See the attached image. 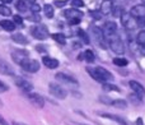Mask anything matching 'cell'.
Returning a JSON list of instances; mask_svg holds the SVG:
<instances>
[{"label": "cell", "instance_id": "cell-1", "mask_svg": "<svg viewBox=\"0 0 145 125\" xmlns=\"http://www.w3.org/2000/svg\"><path fill=\"white\" fill-rule=\"evenodd\" d=\"M87 72L93 79L97 80V82H101V83L110 82V80L113 79V75L111 74L107 69H105V68H102V66L87 68Z\"/></svg>", "mask_w": 145, "mask_h": 125}, {"label": "cell", "instance_id": "cell-2", "mask_svg": "<svg viewBox=\"0 0 145 125\" xmlns=\"http://www.w3.org/2000/svg\"><path fill=\"white\" fill-rule=\"evenodd\" d=\"M108 42V46L111 47V50L113 51V53L116 54H123L125 53V45H123L122 40L120 38V36L117 35V33H115V35L110 36V37L106 38Z\"/></svg>", "mask_w": 145, "mask_h": 125}, {"label": "cell", "instance_id": "cell-3", "mask_svg": "<svg viewBox=\"0 0 145 125\" xmlns=\"http://www.w3.org/2000/svg\"><path fill=\"white\" fill-rule=\"evenodd\" d=\"M120 18H121V23H122V26L125 27V30H127V31H134V30H136V28L139 27L136 18L133 17L130 13L122 12V14H121Z\"/></svg>", "mask_w": 145, "mask_h": 125}, {"label": "cell", "instance_id": "cell-4", "mask_svg": "<svg viewBox=\"0 0 145 125\" xmlns=\"http://www.w3.org/2000/svg\"><path fill=\"white\" fill-rule=\"evenodd\" d=\"M31 33H32V36L35 38H37V40H46V38L50 37V32H48L47 27L43 24H38V26H33L32 28H31Z\"/></svg>", "mask_w": 145, "mask_h": 125}, {"label": "cell", "instance_id": "cell-5", "mask_svg": "<svg viewBox=\"0 0 145 125\" xmlns=\"http://www.w3.org/2000/svg\"><path fill=\"white\" fill-rule=\"evenodd\" d=\"M48 89H50L51 95L55 96L59 100H64V98H66V96H68L66 89L61 87L60 84H57V83H50V84H48Z\"/></svg>", "mask_w": 145, "mask_h": 125}, {"label": "cell", "instance_id": "cell-6", "mask_svg": "<svg viewBox=\"0 0 145 125\" xmlns=\"http://www.w3.org/2000/svg\"><path fill=\"white\" fill-rule=\"evenodd\" d=\"M20 66H22V69H24L25 72H28V73H37L38 70H40L41 65L37 60H33V59L28 58L20 64Z\"/></svg>", "mask_w": 145, "mask_h": 125}, {"label": "cell", "instance_id": "cell-7", "mask_svg": "<svg viewBox=\"0 0 145 125\" xmlns=\"http://www.w3.org/2000/svg\"><path fill=\"white\" fill-rule=\"evenodd\" d=\"M90 33H92V36L95 38V41H97L99 45L105 46V33H103V30H101L99 27H97V26H92L90 27Z\"/></svg>", "mask_w": 145, "mask_h": 125}, {"label": "cell", "instance_id": "cell-8", "mask_svg": "<svg viewBox=\"0 0 145 125\" xmlns=\"http://www.w3.org/2000/svg\"><path fill=\"white\" fill-rule=\"evenodd\" d=\"M28 58H29V54L25 50H20L19 49V50H15L12 53V59L14 60V63H17V64H19V65Z\"/></svg>", "mask_w": 145, "mask_h": 125}, {"label": "cell", "instance_id": "cell-9", "mask_svg": "<svg viewBox=\"0 0 145 125\" xmlns=\"http://www.w3.org/2000/svg\"><path fill=\"white\" fill-rule=\"evenodd\" d=\"M14 82H15V86H17L19 89H22V91H24V92H27V93H29L33 89V86L31 84L28 80H25L24 78H15L14 79Z\"/></svg>", "mask_w": 145, "mask_h": 125}, {"label": "cell", "instance_id": "cell-10", "mask_svg": "<svg viewBox=\"0 0 145 125\" xmlns=\"http://www.w3.org/2000/svg\"><path fill=\"white\" fill-rule=\"evenodd\" d=\"M103 33H105L106 38L112 36V35H115V33H117V24H116L115 22H112V20L106 22L105 26H103Z\"/></svg>", "mask_w": 145, "mask_h": 125}, {"label": "cell", "instance_id": "cell-11", "mask_svg": "<svg viewBox=\"0 0 145 125\" xmlns=\"http://www.w3.org/2000/svg\"><path fill=\"white\" fill-rule=\"evenodd\" d=\"M56 79H59L60 82H64L66 83V84H70V86H75V87H78L79 86V82H78L75 78L70 77V75L65 74V73H57V74L55 75Z\"/></svg>", "mask_w": 145, "mask_h": 125}, {"label": "cell", "instance_id": "cell-12", "mask_svg": "<svg viewBox=\"0 0 145 125\" xmlns=\"http://www.w3.org/2000/svg\"><path fill=\"white\" fill-rule=\"evenodd\" d=\"M28 100L38 109H42L45 106V100H43L42 96H40L38 93H28Z\"/></svg>", "mask_w": 145, "mask_h": 125}, {"label": "cell", "instance_id": "cell-13", "mask_svg": "<svg viewBox=\"0 0 145 125\" xmlns=\"http://www.w3.org/2000/svg\"><path fill=\"white\" fill-rule=\"evenodd\" d=\"M129 86H130V88L134 91V93L140 96L141 98H145V88H144L143 84H140V83L136 82V80H130V82H129Z\"/></svg>", "mask_w": 145, "mask_h": 125}, {"label": "cell", "instance_id": "cell-14", "mask_svg": "<svg viewBox=\"0 0 145 125\" xmlns=\"http://www.w3.org/2000/svg\"><path fill=\"white\" fill-rule=\"evenodd\" d=\"M64 15L68 18V20L69 19H76V18L82 19L83 12L82 10H79L78 8H71V9H66L65 12H64Z\"/></svg>", "mask_w": 145, "mask_h": 125}, {"label": "cell", "instance_id": "cell-15", "mask_svg": "<svg viewBox=\"0 0 145 125\" xmlns=\"http://www.w3.org/2000/svg\"><path fill=\"white\" fill-rule=\"evenodd\" d=\"M130 14L135 18H141L145 17V4H139V5H134L130 10Z\"/></svg>", "mask_w": 145, "mask_h": 125}, {"label": "cell", "instance_id": "cell-16", "mask_svg": "<svg viewBox=\"0 0 145 125\" xmlns=\"http://www.w3.org/2000/svg\"><path fill=\"white\" fill-rule=\"evenodd\" d=\"M0 74L4 75H14V70L5 60H0Z\"/></svg>", "mask_w": 145, "mask_h": 125}, {"label": "cell", "instance_id": "cell-17", "mask_svg": "<svg viewBox=\"0 0 145 125\" xmlns=\"http://www.w3.org/2000/svg\"><path fill=\"white\" fill-rule=\"evenodd\" d=\"M42 63L48 69H56V68L59 66V60H56V59H54V58H48V56H45V58L42 59Z\"/></svg>", "mask_w": 145, "mask_h": 125}, {"label": "cell", "instance_id": "cell-18", "mask_svg": "<svg viewBox=\"0 0 145 125\" xmlns=\"http://www.w3.org/2000/svg\"><path fill=\"white\" fill-rule=\"evenodd\" d=\"M113 10V4H112V0H105V1L101 4V12L102 14H110L111 12Z\"/></svg>", "mask_w": 145, "mask_h": 125}, {"label": "cell", "instance_id": "cell-19", "mask_svg": "<svg viewBox=\"0 0 145 125\" xmlns=\"http://www.w3.org/2000/svg\"><path fill=\"white\" fill-rule=\"evenodd\" d=\"M0 27L3 30L8 31V32H13L15 30V23L13 20H9V19H4V20H0Z\"/></svg>", "mask_w": 145, "mask_h": 125}, {"label": "cell", "instance_id": "cell-20", "mask_svg": "<svg viewBox=\"0 0 145 125\" xmlns=\"http://www.w3.org/2000/svg\"><path fill=\"white\" fill-rule=\"evenodd\" d=\"M101 116H103V118H107V119H111V120L116 121V123L121 124V125H127L126 123V120L123 118H121V116L118 115H113V114H101Z\"/></svg>", "mask_w": 145, "mask_h": 125}, {"label": "cell", "instance_id": "cell-21", "mask_svg": "<svg viewBox=\"0 0 145 125\" xmlns=\"http://www.w3.org/2000/svg\"><path fill=\"white\" fill-rule=\"evenodd\" d=\"M12 40L15 43H19V45H27L28 43V38H25V36L22 33H14L12 36Z\"/></svg>", "mask_w": 145, "mask_h": 125}, {"label": "cell", "instance_id": "cell-22", "mask_svg": "<svg viewBox=\"0 0 145 125\" xmlns=\"http://www.w3.org/2000/svg\"><path fill=\"white\" fill-rule=\"evenodd\" d=\"M15 8H17L18 12H22V13L28 10V5L25 3V0H18V1H15Z\"/></svg>", "mask_w": 145, "mask_h": 125}, {"label": "cell", "instance_id": "cell-23", "mask_svg": "<svg viewBox=\"0 0 145 125\" xmlns=\"http://www.w3.org/2000/svg\"><path fill=\"white\" fill-rule=\"evenodd\" d=\"M111 105H112L113 107H116V109H121V110H123V109H126V106H127V102H126L125 100L118 98V100H113Z\"/></svg>", "mask_w": 145, "mask_h": 125}, {"label": "cell", "instance_id": "cell-24", "mask_svg": "<svg viewBox=\"0 0 145 125\" xmlns=\"http://www.w3.org/2000/svg\"><path fill=\"white\" fill-rule=\"evenodd\" d=\"M83 59L88 63H93L95 60V55L92 50H87V51H84V54H83Z\"/></svg>", "mask_w": 145, "mask_h": 125}, {"label": "cell", "instance_id": "cell-25", "mask_svg": "<svg viewBox=\"0 0 145 125\" xmlns=\"http://www.w3.org/2000/svg\"><path fill=\"white\" fill-rule=\"evenodd\" d=\"M42 9H43V12H45V15L47 18H52L54 14H55V9H54V7H52V5H50V4H46L45 7L42 8Z\"/></svg>", "mask_w": 145, "mask_h": 125}, {"label": "cell", "instance_id": "cell-26", "mask_svg": "<svg viewBox=\"0 0 145 125\" xmlns=\"http://www.w3.org/2000/svg\"><path fill=\"white\" fill-rule=\"evenodd\" d=\"M51 37H52L56 42L61 43V45H65V43H66V37L63 35V33H52V35H51Z\"/></svg>", "mask_w": 145, "mask_h": 125}, {"label": "cell", "instance_id": "cell-27", "mask_svg": "<svg viewBox=\"0 0 145 125\" xmlns=\"http://www.w3.org/2000/svg\"><path fill=\"white\" fill-rule=\"evenodd\" d=\"M136 42L143 49H145V30L140 31V32L138 33V36H136Z\"/></svg>", "mask_w": 145, "mask_h": 125}, {"label": "cell", "instance_id": "cell-28", "mask_svg": "<svg viewBox=\"0 0 145 125\" xmlns=\"http://www.w3.org/2000/svg\"><path fill=\"white\" fill-rule=\"evenodd\" d=\"M102 88L105 91H108V92H120V88L117 87V86H115V84H110L108 82H106V83H103V86H102Z\"/></svg>", "mask_w": 145, "mask_h": 125}, {"label": "cell", "instance_id": "cell-29", "mask_svg": "<svg viewBox=\"0 0 145 125\" xmlns=\"http://www.w3.org/2000/svg\"><path fill=\"white\" fill-rule=\"evenodd\" d=\"M0 14L9 17V15H12V9L7 4H0Z\"/></svg>", "mask_w": 145, "mask_h": 125}, {"label": "cell", "instance_id": "cell-30", "mask_svg": "<svg viewBox=\"0 0 145 125\" xmlns=\"http://www.w3.org/2000/svg\"><path fill=\"white\" fill-rule=\"evenodd\" d=\"M113 64L117 65V66H126L129 64V60L123 58H115L113 59Z\"/></svg>", "mask_w": 145, "mask_h": 125}, {"label": "cell", "instance_id": "cell-31", "mask_svg": "<svg viewBox=\"0 0 145 125\" xmlns=\"http://www.w3.org/2000/svg\"><path fill=\"white\" fill-rule=\"evenodd\" d=\"M130 100L134 105H141V102H143V98H141L140 96H138L136 93H134V95L130 96Z\"/></svg>", "mask_w": 145, "mask_h": 125}, {"label": "cell", "instance_id": "cell-32", "mask_svg": "<svg viewBox=\"0 0 145 125\" xmlns=\"http://www.w3.org/2000/svg\"><path fill=\"white\" fill-rule=\"evenodd\" d=\"M29 9H31V12H32L33 14H40V12H41V9H42V8H41L38 4H36V3H31Z\"/></svg>", "mask_w": 145, "mask_h": 125}, {"label": "cell", "instance_id": "cell-33", "mask_svg": "<svg viewBox=\"0 0 145 125\" xmlns=\"http://www.w3.org/2000/svg\"><path fill=\"white\" fill-rule=\"evenodd\" d=\"M78 33H79L80 38H82V40H83V42H84V43H89V38H88L87 33H85L84 31H82V30H80V31H79V32H78Z\"/></svg>", "mask_w": 145, "mask_h": 125}, {"label": "cell", "instance_id": "cell-34", "mask_svg": "<svg viewBox=\"0 0 145 125\" xmlns=\"http://www.w3.org/2000/svg\"><path fill=\"white\" fill-rule=\"evenodd\" d=\"M71 5L74 8H82L84 7V1L83 0H71Z\"/></svg>", "mask_w": 145, "mask_h": 125}, {"label": "cell", "instance_id": "cell-35", "mask_svg": "<svg viewBox=\"0 0 145 125\" xmlns=\"http://www.w3.org/2000/svg\"><path fill=\"white\" fill-rule=\"evenodd\" d=\"M13 22H14L15 24L22 26L23 24V18L20 17V15H14V17H13Z\"/></svg>", "mask_w": 145, "mask_h": 125}, {"label": "cell", "instance_id": "cell-36", "mask_svg": "<svg viewBox=\"0 0 145 125\" xmlns=\"http://www.w3.org/2000/svg\"><path fill=\"white\" fill-rule=\"evenodd\" d=\"M99 100H101V102L107 103V105H111V103H112V101H113L112 98H110V97H105V96H101Z\"/></svg>", "mask_w": 145, "mask_h": 125}, {"label": "cell", "instance_id": "cell-37", "mask_svg": "<svg viewBox=\"0 0 145 125\" xmlns=\"http://www.w3.org/2000/svg\"><path fill=\"white\" fill-rule=\"evenodd\" d=\"M90 15H92L93 18H94V19H101V17H102V12H94V10H92V12H90Z\"/></svg>", "mask_w": 145, "mask_h": 125}, {"label": "cell", "instance_id": "cell-38", "mask_svg": "<svg viewBox=\"0 0 145 125\" xmlns=\"http://www.w3.org/2000/svg\"><path fill=\"white\" fill-rule=\"evenodd\" d=\"M136 20H138V26L139 27H145V17H141V18H136Z\"/></svg>", "mask_w": 145, "mask_h": 125}, {"label": "cell", "instance_id": "cell-39", "mask_svg": "<svg viewBox=\"0 0 145 125\" xmlns=\"http://www.w3.org/2000/svg\"><path fill=\"white\" fill-rule=\"evenodd\" d=\"M8 89H9V87H8L4 82H1V80H0V92H7Z\"/></svg>", "mask_w": 145, "mask_h": 125}, {"label": "cell", "instance_id": "cell-40", "mask_svg": "<svg viewBox=\"0 0 145 125\" xmlns=\"http://www.w3.org/2000/svg\"><path fill=\"white\" fill-rule=\"evenodd\" d=\"M36 49H37L38 53H45V51H46L45 46H40V45H38V46H36Z\"/></svg>", "mask_w": 145, "mask_h": 125}, {"label": "cell", "instance_id": "cell-41", "mask_svg": "<svg viewBox=\"0 0 145 125\" xmlns=\"http://www.w3.org/2000/svg\"><path fill=\"white\" fill-rule=\"evenodd\" d=\"M69 23L70 24H78V23H80V19L79 18H76V19H69Z\"/></svg>", "mask_w": 145, "mask_h": 125}, {"label": "cell", "instance_id": "cell-42", "mask_svg": "<svg viewBox=\"0 0 145 125\" xmlns=\"http://www.w3.org/2000/svg\"><path fill=\"white\" fill-rule=\"evenodd\" d=\"M56 5H59V7H63V5L66 4V1H55Z\"/></svg>", "mask_w": 145, "mask_h": 125}, {"label": "cell", "instance_id": "cell-43", "mask_svg": "<svg viewBox=\"0 0 145 125\" xmlns=\"http://www.w3.org/2000/svg\"><path fill=\"white\" fill-rule=\"evenodd\" d=\"M0 1H1L3 4H10V3H13V0H0Z\"/></svg>", "mask_w": 145, "mask_h": 125}, {"label": "cell", "instance_id": "cell-44", "mask_svg": "<svg viewBox=\"0 0 145 125\" xmlns=\"http://www.w3.org/2000/svg\"><path fill=\"white\" fill-rule=\"evenodd\" d=\"M12 125H27V124H23V123H18V121H13Z\"/></svg>", "mask_w": 145, "mask_h": 125}, {"label": "cell", "instance_id": "cell-45", "mask_svg": "<svg viewBox=\"0 0 145 125\" xmlns=\"http://www.w3.org/2000/svg\"><path fill=\"white\" fill-rule=\"evenodd\" d=\"M138 124H139V125H143V121H141V118H139V119H138Z\"/></svg>", "mask_w": 145, "mask_h": 125}, {"label": "cell", "instance_id": "cell-46", "mask_svg": "<svg viewBox=\"0 0 145 125\" xmlns=\"http://www.w3.org/2000/svg\"><path fill=\"white\" fill-rule=\"evenodd\" d=\"M0 123H1V124H3V125H8V124H7V123H5V121H3V120H1V119H0Z\"/></svg>", "mask_w": 145, "mask_h": 125}, {"label": "cell", "instance_id": "cell-47", "mask_svg": "<svg viewBox=\"0 0 145 125\" xmlns=\"http://www.w3.org/2000/svg\"><path fill=\"white\" fill-rule=\"evenodd\" d=\"M25 1H29V3H36V0H25Z\"/></svg>", "mask_w": 145, "mask_h": 125}, {"label": "cell", "instance_id": "cell-48", "mask_svg": "<svg viewBox=\"0 0 145 125\" xmlns=\"http://www.w3.org/2000/svg\"><path fill=\"white\" fill-rule=\"evenodd\" d=\"M78 125H84V124H78Z\"/></svg>", "mask_w": 145, "mask_h": 125}, {"label": "cell", "instance_id": "cell-49", "mask_svg": "<svg viewBox=\"0 0 145 125\" xmlns=\"http://www.w3.org/2000/svg\"><path fill=\"white\" fill-rule=\"evenodd\" d=\"M143 3H144V4H145V0H143Z\"/></svg>", "mask_w": 145, "mask_h": 125}]
</instances>
